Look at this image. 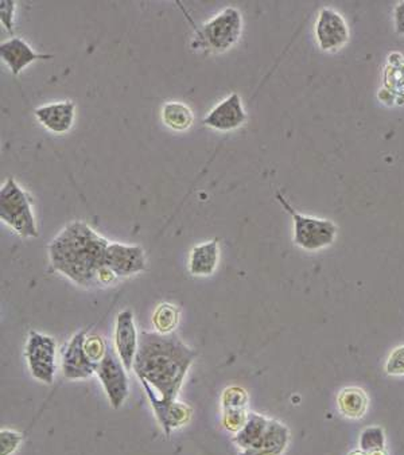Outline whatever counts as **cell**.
Wrapping results in <instances>:
<instances>
[{"label":"cell","instance_id":"obj_14","mask_svg":"<svg viewBox=\"0 0 404 455\" xmlns=\"http://www.w3.org/2000/svg\"><path fill=\"white\" fill-rule=\"evenodd\" d=\"M0 57L15 77L33 62L39 61V60L53 59V56H50V54L36 53L31 49L30 44L20 36H12L9 41L2 42Z\"/></svg>","mask_w":404,"mask_h":455},{"label":"cell","instance_id":"obj_32","mask_svg":"<svg viewBox=\"0 0 404 455\" xmlns=\"http://www.w3.org/2000/svg\"><path fill=\"white\" fill-rule=\"evenodd\" d=\"M368 455H387V454H385L384 450H380V451H374V452H371V454H368Z\"/></svg>","mask_w":404,"mask_h":455},{"label":"cell","instance_id":"obj_18","mask_svg":"<svg viewBox=\"0 0 404 455\" xmlns=\"http://www.w3.org/2000/svg\"><path fill=\"white\" fill-rule=\"evenodd\" d=\"M337 405L348 419H361L368 410L369 397L360 387H346L338 394Z\"/></svg>","mask_w":404,"mask_h":455},{"label":"cell","instance_id":"obj_9","mask_svg":"<svg viewBox=\"0 0 404 455\" xmlns=\"http://www.w3.org/2000/svg\"><path fill=\"white\" fill-rule=\"evenodd\" d=\"M106 267L114 272L117 279L138 275L146 269V252L141 245L109 243L106 252Z\"/></svg>","mask_w":404,"mask_h":455},{"label":"cell","instance_id":"obj_28","mask_svg":"<svg viewBox=\"0 0 404 455\" xmlns=\"http://www.w3.org/2000/svg\"><path fill=\"white\" fill-rule=\"evenodd\" d=\"M385 372L391 376H404V345L392 350L385 363Z\"/></svg>","mask_w":404,"mask_h":455},{"label":"cell","instance_id":"obj_15","mask_svg":"<svg viewBox=\"0 0 404 455\" xmlns=\"http://www.w3.org/2000/svg\"><path fill=\"white\" fill-rule=\"evenodd\" d=\"M34 115L47 131L62 135L72 130L76 117V104L70 100L44 104L38 107Z\"/></svg>","mask_w":404,"mask_h":455},{"label":"cell","instance_id":"obj_31","mask_svg":"<svg viewBox=\"0 0 404 455\" xmlns=\"http://www.w3.org/2000/svg\"><path fill=\"white\" fill-rule=\"evenodd\" d=\"M349 455H368L367 452H364L363 450H356V451H351Z\"/></svg>","mask_w":404,"mask_h":455},{"label":"cell","instance_id":"obj_27","mask_svg":"<svg viewBox=\"0 0 404 455\" xmlns=\"http://www.w3.org/2000/svg\"><path fill=\"white\" fill-rule=\"evenodd\" d=\"M23 439L25 436L20 431L2 428L0 431V455L14 454L22 444Z\"/></svg>","mask_w":404,"mask_h":455},{"label":"cell","instance_id":"obj_29","mask_svg":"<svg viewBox=\"0 0 404 455\" xmlns=\"http://www.w3.org/2000/svg\"><path fill=\"white\" fill-rule=\"evenodd\" d=\"M15 4L12 0L0 2V20L9 33L14 31Z\"/></svg>","mask_w":404,"mask_h":455},{"label":"cell","instance_id":"obj_30","mask_svg":"<svg viewBox=\"0 0 404 455\" xmlns=\"http://www.w3.org/2000/svg\"><path fill=\"white\" fill-rule=\"evenodd\" d=\"M395 28L396 33L404 36V0L399 2L398 6L395 7Z\"/></svg>","mask_w":404,"mask_h":455},{"label":"cell","instance_id":"obj_11","mask_svg":"<svg viewBox=\"0 0 404 455\" xmlns=\"http://www.w3.org/2000/svg\"><path fill=\"white\" fill-rule=\"evenodd\" d=\"M139 334L133 311L128 308L120 311L115 321L114 349L128 372H133L139 347Z\"/></svg>","mask_w":404,"mask_h":455},{"label":"cell","instance_id":"obj_23","mask_svg":"<svg viewBox=\"0 0 404 455\" xmlns=\"http://www.w3.org/2000/svg\"><path fill=\"white\" fill-rule=\"evenodd\" d=\"M359 446H360V450H363L367 454L384 450V430L379 427V426H371V427L364 428L360 435V441H359Z\"/></svg>","mask_w":404,"mask_h":455},{"label":"cell","instance_id":"obj_6","mask_svg":"<svg viewBox=\"0 0 404 455\" xmlns=\"http://www.w3.org/2000/svg\"><path fill=\"white\" fill-rule=\"evenodd\" d=\"M57 341L49 334L30 331L25 345V358L31 378L39 383L52 386L56 380Z\"/></svg>","mask_w":404,"mask_h":455},{"label":"cell","instance_id":"obj_10","mask_svg":"<svg viewBox=\"0 0 404 455\" xmlns=\"http://www.w3.org/2000/svg\"><path fill=\"white\" fill-rule=\"evenodd\" d=\"M141 384L143 386L147 399L153 407L154 415L161 425L165 435H172L173 431L183 427L190 422L191 417H193V410L190 405L180 402V400H175L173 403L164 402L149 384Z\"/></svg>","mask_w":404,"mask_h":455},{"label":"cell","instance_id":"obj_17","mask_svg":"<svg viewBox=\"0 0 404 455\" xmlns=\"http://www.w3.org/2000/svg\"><path fill=\"white\" fill-rule=\"evenodd\" d=\"M220 260L219 239L194 245L189 253L188 269L190 275L206 278L216 272Z\"/></svg>","mask_w":404,"mask_h":455},{"label":"cell","instance_id":"obj_20","mask_svg":"<svg viewBox=\"0 0 404 455\" xmlns=\"http://www.w3.org/2000/svg\"><path fill=\"white\" fill-rule=\"evenodd\" d=\"M162 122L175 132L188 131L193 125L194 115L190 107L181 101H167L161 111Z\"/></svg>","mask_w":404,"mask_h":455},{"label":"cell","instance_id":"obj_24","mask_svg":"<svg viewBox=\"0 0 404 455\" xmlns=\"http://www.w3.org/2000/svg\"><path fill=\"white\" fill-rule=\"evenodd\" d=\"M248 392L243 387L230 386L222 391L220 404L222 410H232V408H248Z\"/></svg>","mask_w":404,"mask_h":455},{"label":"cell","instance_id":"obj_13","mask_svg":"<svg viewBox=\"0 0 404 455\" xmlns=\"http://www.w3.org/2000/svg\"><path fill=\"white\" fill-rule=\"evenodd\" d=\"M246 114L244 111L241 98L238 93H232L227 99L217 104L204 119V124L220 132H230L238 130L246 123Z\"/></svg>","mask_w":404,"mask_h":455},{"label":"cell","instance_id":"obj_8","mask_svg":"<svg viewBox=\"0 0 404 455\" xmlns=\"http://www.w3.org/2000/svg\"><path fill=\"white\" fill-rule=\"evenodd\" d=\"M89 329L78 331L65 345L61 355V372L67 380H86L96 375L97 363H94L86 355L84 342L88 336Z\"/></svg>","mask_w":404,"mask_h":455},{"label":"cell","instance_id":"obj_26","mask_svg":"<svg viewBox=\"0 0 404 455\" xmlns=\"http://www.w3.org/2000/svg\"><path fill=\"white\" fill-rule=\"evenodd\" d=\"M84 347H85L86 355L94 363H99L103 360L109 349L104 337L99 336V334H88L84 342Z\"/></svg>","mask_w":404,"mask_h":455},{"label":"cell","instance_id":"obj_25","mask_svg":"<svg viewBox=\"0 0 404 455\" xmlns=\"http://www.w3.org/2000/svg\"><path fill=\"white\" fill-rule=\"evenodd\" d=\"M248 408L222 410V425L228 433L238 434L246 425L249 417Z\"/></svg>","mask_w":404,"mask_h":455},{"label":"cell","instance_id":"obj_16","mask_svg":"<svg viewBox=\"0 0 404 455\" xmlns=\"http://www.w3.org/2000/svg\"><path fill=\"white\" fill-rule=\"evenodd\" d=\"M291 434L287 426L277 419H270L269 427L261 441L238 455H282L290 443Z\"/></svg>","mask_w":404,"mask_h":455},{"label":"cell","instance_id":"obj_19","mask_svg":"<svg viewBox=\"0 0 404 455\" xmlns=\"http://www.w3.org/2000/svg\"><path fill=\"white\" fill-rule=\"evenodd\" d=\"M270 419L271 418L264 417V415L258 414V412H249L248 420H246L244 427L233 435V443L238 447L240 451H246V450L255 446L266 433Z\"/></svg>","mask_w":404,"mask_h":455},{"label":"cell","instance_id":"obj_3","mask_svg":"<svg viewBox=\"0 0 404 455\" xmlns=\"http://www.w3.org/2000/svg\"><path fill=\"white\" fill-rule=\"evenodd\" d=\"M0 220L20 237H38L33 200L14 178H9L0 190Z\"/></svg>","mask_w":404,"mask_h":455},{"label":"cell","instance_id":"obj_21","mask_svg":"<svg viewBox=\"0 0 404 455\" xmlns=\"http://www.w3.org/2000/svg\"><path fill=\"white\" fill-rule=\"evenodd\" d=\"M181 323V308L174 303L164 302L157 306L153 314L154 331L169 336L174 334Z\"/></svg>","mask_w":404,"mask_h":455},{"label":"cell","instance_id":"obj_4","mask_svg":"<svg viewBox=\"0 0 404 455\" xmlns=\"http://www.w3.org/2000/svg\"><path fill=\"white\" fill-rule=\"evenodd\" d=\"M277 200L293 219L294 244L298 245L302 250L314 252V251L324 250L335 243L338 231L335 222L299 213L286 200L282 193H277Z\"/></svg>","mask_w":404,"mask_h":455},{"label":"cell","instance_id":"obj_1","mask_svg":"<svg viewBox=\"0 0 404 455\" xmlns=\"http://www.w3.org/2000/svg\"><path fill=\"white\" fill-rule=\"evenodd\" d=\"M193 347L177 334L141 331L133 361V373L141 383L149 384L164 402L178 400L186 376L197 358Z\"/></svg>","mask_w":404,"mask_h":455},{"label":"cell","instance_id":"obj_22","mask_svg":"<svg viewBox=\"0 0 404 455\" xmlns=\"http://www.w3.org/2000/svg\"><path fill=\"white\" fill-rule=\"evenodd\" d=\"M384 85L388 92L404 96V61L401 59L391 62L385 69Z\"/></svg>","mask_w":404,"mask_h":455},{"label":"cell","instance_id":"obj_7","mask_svg":"<svg viewBox=\"0 0 404 455\" xmlns=\"http://www.w3.org/2000/svg\"><path fill=\"white\" fill-rule=\"evenodd\" d=\"M96 376L99 379L109 404L114 410H119L130 395V379L128 371L123 365L114 347H109L106 357L97 363Z\"/></svg>","mask_w":404,"mask_h":455},{"label":"cell","instance_id":"obj_5","mask_svg":"<svg viewBox=\"0 0 404 455\" xmlns=\"http://www.w3.org/2000/svg\"><path fill=\"white\" fill-rule=\"evenodd\" d=\"M241 30L243 20L240 12L233 7H228L204 25L197 33L196 42H193L191 46L206 49L214 53H222L238 44Z\"/></svg>","mask_w":404,"mask_h":455},{"label":"cell","instance_id":"obj_2","mask_svg":"<svg viewBox=\"0 0 404 455\" xmlns=\"http://www.w3.org/2000/svg\"><path fill=\"white\" fill-rule=\"evenodd\" d=\"M109 243L86 222L76 220L50 242V266L77 286L100 287V274L106 268Z\"/></svg>","mask_w":404,"mask_h":455},{"label":"cell","instance_id":"obj_12","mask_svg":"<svg viewBox=\"0 0 404 455\" xmlns=\"http://www.w3.org/2000/svg\"><path fill=\"white\" fill-rule=\"evenodd\" d=\"M316 36L321 51H338L348 44V25L337 12L325 7L317 18Z\"/></svg>","mask_w":404,"mask_h":455}]
</instances>
